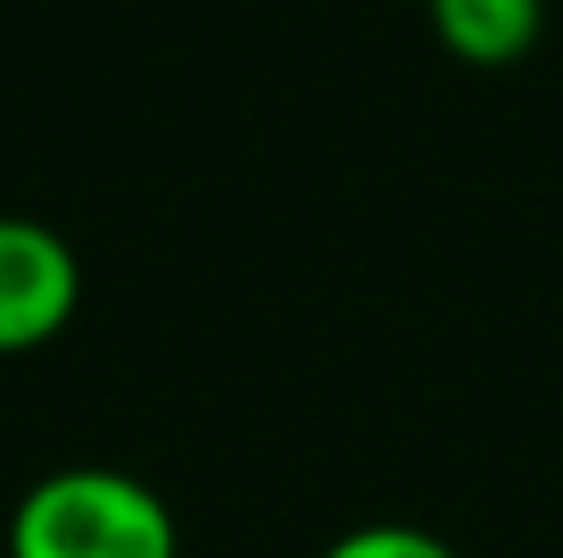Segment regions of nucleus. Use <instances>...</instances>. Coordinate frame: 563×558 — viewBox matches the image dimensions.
I'll list each match as a JSON object with an SVG mask.
<instances>
[{"mask_svg": "<svg viewBox=\"0 0 563 558\" xmlns=\"http://www.w3.org/2000/svg\"><path fill=\"white\" fill-rule=\"evenodd\" d=\"M324 558H455V552L438 535H426V528L378 523V528H354V535H342Z\"/></svg>", "mask_w": 563, "mask_h": 558, "instance_id": "4", "label": "nucleus"}, {"mask_svg": "<svg viewBox=\"0 0 563 558\" xmlns=\"http://www.w3.org/2000/svg\"><path fill=\"white\" fill-rule=\"evenodd\" d=\"M438 31L467 61H509L540 36L545 0H432Z\"/></svg>", "mask_w": 563, "mask_h": 558, "instance_id": "3", "label": "nucleus"}, {"mask_svg": "<svg viewBox=\"0 0 563 558\" xmlns=\"http://www.w3.org/2000/svg\"><path fill=\"white\" fill-rule=\"evenodd\" d=\"M12 558H180L168 504L114 469H60L12 511Z\"/></svg>", "mask_w": 563, "mask_h": 558, "instance_id": "1", "label": "nucleus"}, {"mask_svg": "<svg viewBox=\"0 0 563 558\" xmlns=\"http://www.w3.org/2000/svg\"><path fill=\"white\" fill-rule=\"evenodd\" d=\"M78 307V259L48 222L0 217V354L43 349Z\"/></svg>", "mask_w": 563, "mask_h": 558, "instance_id": "2", "label": "nucleus"}]
</instances>
